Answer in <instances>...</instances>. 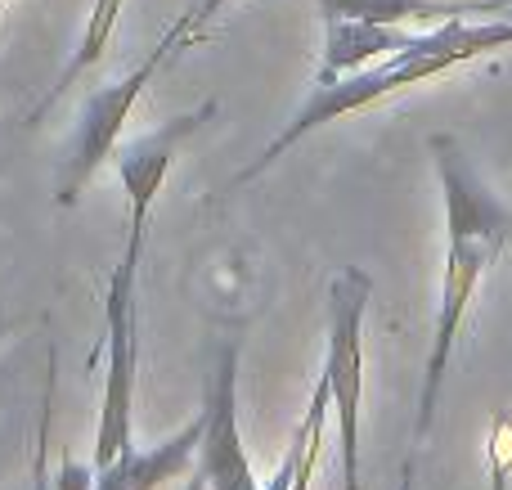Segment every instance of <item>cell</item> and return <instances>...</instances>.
<instances>
[{
    "instance_id": "9c48e42d",
    "label": "cell",
    "mask_w": 512,
    "mask_h": 490,
    "mask_svg": "<svg viewBox=\"0 0 512 490\" xmlns=\"http://www.w3.org/2000/svg\"><path fill=\"white\" fill-rule=\"evenodd\" d=\"M319 18H369V23L405 27L418 18H468V14H508L512 0H310Z\"/></svg>"
},
{
    "instance_id": "277c9868",
    "label": "cell",
    "mask_w": 512,
    "mask_h": 490,
    "mask_svg": "<svg viewBox=\"0 0 512 490\" xmlns=\"http://www.w3.org/2000/svg\"><path fill=\"white\" fill-rule=\"evenodd\" d=\"M373 302V279L346 266L328 284V351L324 378L333 396L337 450H342V490L360 486V401H364V315Z\"/></svg>"
},
{
    "instance_id": "30bf717a",
    "label": "cell",
    "mask_w": 512,
    "mask_h": 490,
    "mask_svg": "<svg viewBox=\"0 0 512 490\" xmlns=\"http://www.w3.org/2000/svg\"><path fill=\"white\" fill-rule=\"evenodd\" d=\"M122 9H126V0H95V9H90V18H86V32H81L77 54L68 59V68H63L59 86H54L50 95H45L41 104L27 113V122L36 126V122H41V113L63 95V90L77 86V81L86 77L90 68H99V63H104V54H108V45H113V32H117V18H122Z\"/></svg>"
},
{
    "instance_id": "8992f818",
    "label": "cell",
    "mask_w": 512,
    "mask_h": 490,
    "mask_svg": "<svg viewBox=\"0 0 512 490\" xmlns=\"http://www.w3.org/2000/svg\"><path fill=\"white\" fill-rule=\"evenodd\" d=\"M198 473L207 477V490H261L239 432V342H225L221 360L207 378Z\"/></svg>"
},
{
    "instance_id": "ba28073f",
    "label": "cell",
    "mask_w": 512,
    "mask_h": 490,
    "mask_svg": "<svg viewBox=\"0 0 512 490\" xmlns=\"http://www.w3.org/2000/svg\"><path fill=\"white\" fill-rule=\"evenodd\" d=\"M414 41L409 27H391V23H369V18H324V54H319V77L315 81H333L346 72H360L369 63L387 59V54L405 50Z\"/></svg>"
},
{
    "instance_id": "5bb4252c",
    "label": "cell",
    "mask_w": 512,
    "mask_h": 490,
    "mask_svg": "<svg viewBox=\"0 0 512 490\" xmlns=\"http://www.w3.org/2000/svg\"><path fill=\"white\" fill-rule=\"evenodd\" d=\"M50 490H95V464H68L50 482Z\"/></svg>"
},
{
    "instance_id": "4fadbf2b",
    "label": "cell",
    "mask_w": 512,
    "mask_h": 490,
    "mask_svg": "<svg viewBox=\"0 0 512 490\" xmlns=\"http://www.w3.org/2000/svg\"><path fill=\"white\" fill-rule=\"evenodd\" d=\"M50 405H54V378H50V383H45L41 437H36V464H32V490H50V473H45V446H50Z\"/></svg>"
},
{
    "instance_id": "5b68a950",
    "label": "cell",
    "mask_w": 512,
    "mask_h": 490,
    "mask_svg": "<svg viewBox=\"0 0 512 490\" xmlns=\"http://www.w3.org/2000/svg\"><path fill=\"white\" fill-rule=\"evenodd\" d=\"M167 59H171V45L158 41L140 68H131L122 81L99 86V90H90L86 95V104H81V113H77V131H72L68 153H63V176H59V194H54V203L59 207L77 203L81 189H86L90 180L99 176V167L117 153L126 122H131V108L144 99L149 81L158 77V68Z\"/></svg>"
},
{
    "instance_id": "7c38bea8",
    "label": "cell",
    "mask_w": 512,
    "mask_h": 490,
    "mask_svg": "<svg viewBox=\"0 0 512 490\" xmlns=\"http://www.w3.org/2000/svg\"><path fill=\"white\" fill-rule=\"evenodd\" d=\"M486 455H490V490H508V477H512V414L495 419Z\"/></svg>"
},
{
    "instance_id": "9a60e30c",
    "label": "cell",
    "mask_w": 512,
    "mask_h": 490,
    "mask_svg": "<svg viewBox=\"0 0 512 490\" xmlns=\"http://www.w3.org/2000/svg\"><path fill=\"white\" fill-rule=\"evenodd\" d=\"M400 490H414V459H409L405 473H400Z\"/></svg>"
},
{
    "instance_id": "6da1fadb",
    "label": "cell",
    "mask_w": 512,
    "mask_h": 490,
    "mask_svg": "<svg viewBox=\"0 0 512 490\" xmlns=\"http://www.w3.org/2000/svg\"><path fill=\"white\" fill-rule=\"evenodd\" d=\"M432 162L445 198V275H441V306H436V324H432V347H427L423 392H418L414 441H427V432H432L436 401H441L468 306L477 297V288L486 284L499 252L512 243V212L499 203V194H490V185L481 180V171L472 167V158L459 149L454 135H432Z\"/></svg>"
},
{
    "instance_id": "3957f363",
    "label": "cell",
    "mask_w": 512,
    "mask_h": 490,
    "mask_svg": "<svg viewBox=\"0 0 512 490\" xmlns=\"http://www.w3.org/2000/svg\"><path fill=\"white\" fill-rule=\"evenodd\" d=\"M140 252L144 239L126 234L122 261L113 266L104 293V396H99V428H95V468H108L122 450L135 446V369H140Z\"/></svg>"
},
{
    "instance_id": "7a4b0ae2",
    "label": "cell",
    "mask_w": 512,
    "mask_h": 490,
    "mask_svg": "<svg viewBox=\"0 0 512 490\" xmlns=\"http://www.w3.org/2000/svg\"><path fill=\"white\" fill-rule=\"evenodd\" d=\"M508 45H512L508 14L477 18V23H472V18H445L432 32H414V41H409L405 50L387 54V59L369 63V68L346 72V77H333V81H315L306 104L297 108V117L234 176V189L256 180L261 171H270L292 144H301L310 131H319V126L337 122V117H346V113H360V108H369V104H382V99L400 95V90L423 86V81L441 77V72L459 68V63L477 59V54H495V50H508Z\"/></svg>"
},
{
    "instance_id": "8fae6325",
    "label": "cell",
    "mask_w": 512,
    "mask_h": 490,
    "mask_svg": "<svg viewBox=\"0 0 512 490\" xmlns=\"http://www.w3.org/2000/svg\"><path fill=\"white\" fill-rule=\"evenodd\" d=\"M225 5H230V0H189V5H185V14H180L176 23H171V32L162 36V41L171 45V54H180V50H185V45H194L198 36L207 32V23H212V18L221 14Z\"/></svg>"
},
{
    "instance_id": "52a82bcc",
    "label": "cell",
    "mask_w": 512,
    "mask_h": 490,
    "mask_svg": "<svg viewBox=\"0 0 512 490\" xmlns=\"http://www.w3.org/2000/svg\"><path fill=\"white\" fill-rule=\"evenodd\" d=\"M216 113V99L212 104H198L194 113H180L171 122H162L158 131L140 135L131 144H117L113 162H117V176H122V189H126V203H131V216H126V234L131 239H144L149 234V216H153V203L162 194V180H167L171 162H176L180 144Z\"/></svg>"
},
{
    "instance_id": "2e32d148",
    "label": "cell",
    "mask_w": 512,
    "mask_h": 490,
    "mask_svg": "<svg viewBox=\"0 0 512 490\" xmlns=\"http://www.w3.org/2000/svg\"><path fill=\"white\" fill-rule=\"evenodd\" d=\"M185 490H207V477L203 473H194V477H189V486Z\"/></svg>"
}]
</instances>
